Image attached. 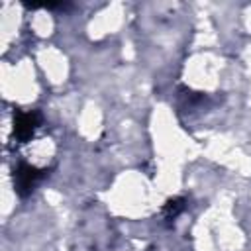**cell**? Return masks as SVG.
Here are the masks:
<instances>
[{
  "instance_id": "cell-1",
  "label": "cell",
  "mask_w": 251,
  "mask_h": 251,
  "mask_svg": "<svg viewBox=\"0 0 251 251\" xmlns=\"http://www.w3.org/2000/svg\"><path fill=\"white\" fill-rule=\"evenodd\" d=\"M49 175V169H39L35 165H29L25 161H20L14 167V188L20 198H27L33 188Z\"/></svg>"
},
{
  "instance_id": "cell-2",
  "label": "cell",
  "mask_w": 251,
  "mask_h": 251,
  "mask_svg": "<svg viewBox=\"0 0 251 251\" xmlns=\"http://www.w3.org/2000/svg\"><path fill=\"white\" fill-rule=\"evenodd\" d=\"M41 112L37 110H16L14 112V139L18 143H25L33 137L37 127L41 126Z\"/></svg>"
},
{
  "instance_id": "cell-3",
  "label": "cell",
  "mask_w": 251,
  "mask_h": 251,
  "mask_svg": "<svg viewBox=\"0 0 251 251\" xmlns=\"http://www.w3.org/2000/svg\"><path fill=\"white\" fill-rule=\"evenodd\" d=\"M184 208H186V198H180V196H176V198H171V200H167L165 202V206H163V210H161V214H163V220L171 226L182 212H184Z\"/></svg>"
}]
</instances>
